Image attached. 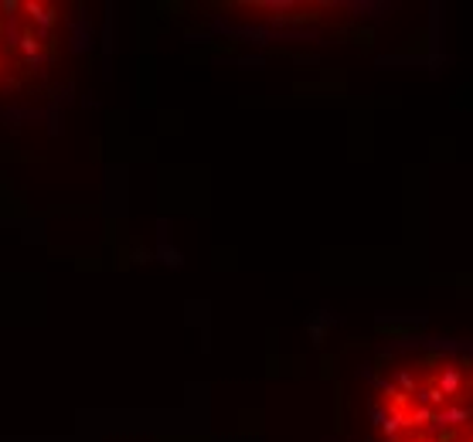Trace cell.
<instances>
[{"instance_id":"obj_1","label":"cell","mask_w":473,"mask_h":442,"mask_svg":"<svg viewBox=\"0 0 473 442\" xmlns=\"http://www.w3.org/2000/svg\"><path fill=\"white\" fill-rule=\"evenodd\" d=\"M456 384H460V374L456 371H446L443 374V391H456Z\"/></svg>"}]
</instances>
